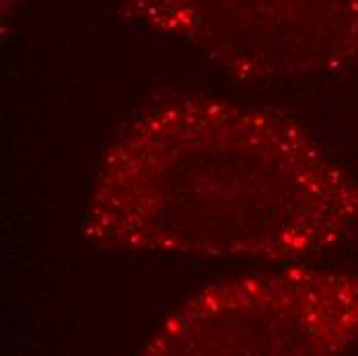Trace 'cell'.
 Segmentation results:
<instances>
[{
    "mask_svg": "<svg viewBox=\"0 0 358 356\" xmlns=\"http://www.w3.org/2000/svg\"><path fill=\"white\" fill-rule=\"evenodd\" d=\"M358 233V178L294 118L171 93L103 150L83 214L101 250L296 262Z\"/></svg>",
    "mask_w": 358,
    "mask_h": 356,
    "instance_id": "obj_1",
    "label": "cell"
},
{
    "mask_svg": "<svg viewBox=\"0 0 358 356\" xmlns=\"http://www.w3.org/2000/svg\"><path fill=\"white\" fill-rule=\"evenodd\" d=\"M358 340V270L287 266L218 280L155 327L148 356H327Z\"/></svg>",
    "mask_w": 358,
    "mask_h": 356,
    "instance_id": "obj_2",
    "label": "cell"
},
{
    "mask_svg": "<svg viewBox=\"0 0 358 356\" xmlns=\"http://www.w3.org/2000/svg\"><path fill=\"white\" fill-rule=\"evenodd\" d=\"M120 15L196 48L239 80L358 64V0H122Z\"/></svg>",
    "mask_w": 358,
    "mask_h": 356,
    "instance_id": "obj_3",
    "label": "cell"
},
{
    "mask_svg": "<svg viewBox=\"0 0 358 356\" xmlns=\"http://www.w3.org/2000/svg\"><path fill=\"white\" fill-rule=\"evenodd\" d=\"M29 4V0H0V23L2 34L6 31V25L13 23V19Z\"/></svg>",
    "mask_w": 358,
    "mask_h": 356,
    "instance_id": "obj_4",
    "label": "cell"
}]
</instances>
